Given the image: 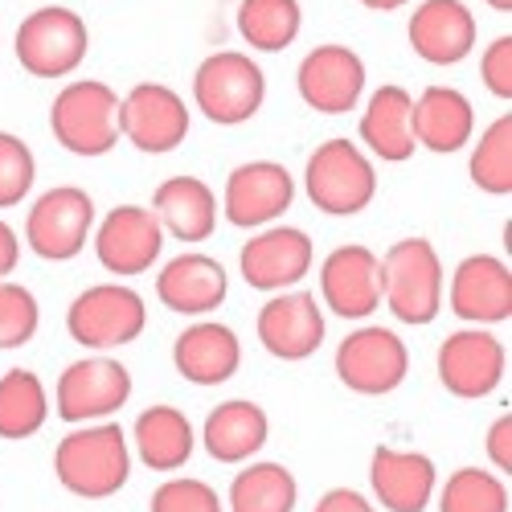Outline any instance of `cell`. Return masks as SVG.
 <instances>
[{"label": "cell", "instance_id": "30bf717a", "mask_svg": "<svg viewBox=\"0 0 512 512\" xmlns=\"http://www.w3.org/2000/svg\"><path fill=\"white\" fill-rule=\"evenodd\" d=\"M119 136L132 140L144 156L177 152L189 136V107L164 82H140L119 99Z\"/></svg>", "mask_w": 512, "mask_h": 512}, {"label": "cell", "instance_id": "603a6c76", "mask_svg": "<svg viewBox=\"0 0 512 512\" xmlns=\"http://www.w3.org/2000/svg\"><path fill=\"white\" fill-rule=\"evenodd\" d=\"M173 365L189 386H226L242 365V340L213 320L189 324L173 345Z\"/></svg>", "mask_w": 512, "mask_h": 512}, {"label": "cell", "instance_id": "3957f363", "mask_svg": "<svg viewBox=\"0 0 512 512\" xmlns=\"http://www.w3.org/2000/svg\"><path fill=\"white\" fill-rule=\"evenodd\" d=\"M50 132L74 156H107L119 136V95L99 78H82L50 103Z\"/></svg>", "mask_w": 512, "mask_h": 512}, {"label": "cell", "instance_id": "4dcf8cb0", "mask_svg": "<svg viewBox=\"0 0 512 512\" xmlns=\"http://www.w3.org/2000/svg\"><path fill=\"white\" fill-rule=\"evenodd\" d=\"M300 25H304L300 0H242L238 5V29L246 37V46L263 54L287 50L300 37Z\"/></svg>", "mask_w": 512, "mask_h": 512}, {"label": "cell", "instance_id": "cb8c5ba5", "mask_svg": "<svg viewBox=\"0 0 512 512\" xmlns=\"http://www.w3.org/2000/svg\"><path fill=\"white\" fill-rule=\"evenodd\" d=\"M410 123H414V144L431 148L435 156H451L472 140L476 111L472 99H463L455 87H426L410 107Z\"/></svg>", "mask_w": 512, "mask_h": 512}, {"label": "cell", "instance_id": "ba28073f", "mask_svg": "<svg viewBox=\"0 0 512 512\" xmlns=\"http://www.w3.org/2000/svg\"><path fill=\"white\" fill-rule=\"evenodd\" d=\"M410 373V349L394 328H353L336 349V377L340 386L361 398L394 394Z\"/></svg>", "mask_w": 512, "mask_h": 512}, {"label": "cell", "instance_id": "9c48e42d", "mask_svg": "<svg viewBox=\"0 0 512 512\" xmlns=\"http://www.w3.org/2000/svg\"><path fill=\"white\" fill-rule=\"evenodd\" d=\"M87 25L66 5H46L21 21L17 29V62L33 78H62L87 58Z\"/></svg>", "mask_w": 512, "mask_h": 512}, {"label": "cell", "instance_id": "1f68e13d", "mask_svg": "<svg viewBox=\"0 0 512 512\" xmlns=\"http://www.w3.org/2000/svg\"><path fill=\"white\" fill-rule=\"evenodd\" d=\"M467 173H472V185L484 189L488 197L512 193V115L508 111L500 119H492V127L480 136Z\"/></svg>", "mask_w": 512, "mask_h": 512}, {"label": "cell", "instance_id": "74e56055", "mask_svg": "<svg viewBox=\"0 0 512 512\" xmlns=\"http://www.w3.org/2000/svg\"><path fill=\"white\" fill-rule=\"evenodd\" d=\"M488 459H492V467H500L504 476L512 472V414L508 410L492 422V431H488Z\"/></svg>", "mask_w": 512, "mask_h": 512}, {"label": "cell", "instance_id": "4316f807", "mask_svg": "<svg viewBox=\"0 0 512 512\" xmlns=\"http://www.w3.org/2000/svg\"><path fill=\"white\" fill-rule=\"evenodd\" d=\"M410 107L414 99L402 87H377L373 99L365 103L361 115V140L377 160H390V164H406L414 156V123H410Z\"/></svg>", "mask_w": 512, "mask_h": 512}, {"label": "cell", "instance_id": "ffe728a7", "mask_svg": "<svg viewBox=\"0 0 512 512\" xmlns=\"http://www.w3.org/2000/svg\"><path fill=\"white\" fill-rule=\"evenodd\" d=\"M410 50L431 66H455L476 46V17L463 0H422L406 25Z\"/></svg>", "mask_w": 512, "mask_h": 512}, {"label": "cell", "instance_id": "484cf974", "mask_svg": "<svg viewBox=\"0 0 512 512\" xmlns=\"http://www.w3.org/2000/svg\"><path fill=\"white\" fill-rule=\"evenodd\" d=\"M152 213L181 242H205L218 230V197L201 177H168L152 193Z\"/></svg>", "mask_w": 512, "mask_h": 512}, {"label": "cell", "instance_id": "d4e9b609", "mask_svg": "<svg viewBox=\"0 0 512 512\" xmlns=\"http://www.w3.org/2000/svg\"><path fill=\"white\" fill-rule=\"evenodd\" d=\"M271 439V422H267V410L250 398H230L222 406H213L209 418H205V431H201V443L209 451V459L218 463H242V459H254Z\"/></svg>", "mask_w": 512, "mask_h": 512}, {"label": "cell", "instance_id": "2e32d148", "mask_svg": "<svg viewBox=\"0 0 512 512\" xmlns=\"http://www.w3.org/2000/svg\"><path fill=\"white\" fill-rule=\"evenodd\" d=\"M164 250V226L144 205H115L95 230V254L111 275H144Z\"/></svg>", "mask_w": 512, "mask_h": 512}, {"label": "cell", "instance_id": "f35d334b", "mask_svg": "<svg viewBox=\"0 0 512 512\" xmlns=\"http://www.w3.org/2000/svg\"><path fill=\"white\" fill-rule=\"evenodd\" d=\"M312 512H377V508L361 492H353V488H332V492H324L316 500Z\"/></svg>", "mask_w": 512, "mask_h": 512}, {"label": "cell", "instance_id": "83f0119b", "mask_svg": "<svg viewBox=\"0 0 512 512\" xmlns=\"http://www.w3.org/2000/svg\"><path fill=\"white\" fill-rule=\"evenodd\" d=\"M132 435L144 467H152V472H177V467L193 459V447H197L193 422L177 406H148L132 422Z\"/></svg>", "mask_w": 512, "mask_h": 512}, {"label": "cell", "instance_id": "e575fe53", "mask_svg": "<svg viewBox=\"0 0 512 512\" xmlns=\"http://www.w3.org/2000/svg\"><path fill=\"white\" fill-rule=\"evenodd\" d=\"M33 181H37V164L29 144L13 132H0V209L25 201Z\"/></svg>", "mask_w": 512, "mask_h": 512}, {"label": "cell", "instance_id": "8992f818", "mask_svg": "<svg viewBox=\"0 0 512 512\" xmlns=\"http://www.w3.org/2000/svg\"><path fill=\"white\" fill-rule=\"evenodd\" d=\"M144 328H148L144 295L132 287H119V283L87 287L66 312V332L82 349H95V353L132 345Z\"/></svg>", "mask_w": 512, "mask_h": 512}, {"label": "cell", "instance_id": "836d02e7", "mask_svg": "<svg viewBox=\"0 0 512 512\" xmlns=\"http://www.w3.org/2000/svg\"><path fill=\"white\" fill-rule=\"evenodd\" d=\"M41 312L33 291L13 283V279H0V349H21L37 336Z\"/></svg>", "mask_w": 512, "mask_h": 512}, {"label": "cell", "instance_id": "d590c367", "mask_svg": "<svg viewBox=\"0 0 512 512\" xmlns=\"http://www.w3.org/2000/svg\"><path fill=\"white\" fill-rule=\"evenodd\" d=\"M152 512H226L218 492L201 480H164L156 492H152Z\"/></svg>", "mask_w": 512, "mask_h": 512}, {"label": "cell", "instance_id": "52a82bcc", "mask_svg": "<svg viewBox=\"0 0 512 512\" xmlns=\"http://www.w3.org/2000/svg\"><path fill=\"white\" fill-rule=\"evenodd\" d=\"M95 230V201L87 189L78 185H58L46 189L33 205H29V218H25V238L29 250L46 263H70L82 254Z\"/></svg>", "mask_w": 512, "mask_h": 512}, {"label": "cell", "instance_id": "277c9868", "mask_svg": "<svg viewBox=\"0 0 512 512\" xmlns=\"http://www.w3.org/2000/svg\"><path fill=\"white\" fill-rule=\"evenodd\" d=\"M308 201L332 218H353L377 197V173L353 140H324L304 168Z\"/></svg>", "mask_w": 512, "mask_h": 512}, {"label": "cell", "instance_id": "ac0fdd59", "mask_svg": "<svg viewBox=\"0 0 512 512\" xmlns=\"http://www.w3.org/2000/svg\"><path fill=\"white\" fill-rule=\"evenodd\" d=\"M300 99L320 115H345L365 95V62L349 46H316L300 62Z\"/></svg>", "mask_w": 512, "mask_h": 512}, {"label": "cell", "instance_id": "d6a6232c", "mask_svg": "<svg viewBox=\"0 0 512 512\" xmlns=\"http://www.w3.org/2000/svg\"><path fill=\"white\" fill-rule=\"evenodd\" d=\"M439 512H508V488L484 467H459L439 492Z\"/></svg>", "mask_w": 512, "mask_h": 512}, {"label": "cell", "instance_id": "4fadbf2b", "mask_svg": "<svg viewBox=\"0 0 512 512\" xmlns=\"http://www.w3.org/2000/svg\"><path fill=\"white\" fill-rule=\"evenodd\" d=\"M291 201H295V177L275 160L238 164L226 177V193H222L226 222L238 230L271 226L275 218H283L291 209Z\"/></svg>", "mask_w": 512, "mask_h": 512}, {"label": "cell", "instance_id": "5bb4252c", "mask_svg": "<svg viewBox=\"0 0 512 512\" xmlns=\"http://www.w3.org/2000/svg\"><path fill=\"white\" fill-rule=\"evenodd\" d=\"M316 263V246L308 238V230L295 226H279V230H259L238 254V267L246 287L254 291H291Z\"/></svg>", "mask_w": 512, "mask_h": 512}, {"label": "cell", "instance_id": "f546056e", "mask_svg": "<svg viewBox=\"0 0 512 512\" xmlns=\"http://www.w3.org/2000/svg\"><path fill=\"white\" fill-rule=\"evenodd\" d=\"M300 488L283 463H246L230 484V512H295Z\"/></svg>", "mask_w": 512, "mask_h": 512}, {"label": "cell", "instance_id": "7c38bea8", "mask_svg": "<svg viewBox=\"0 0 512 512\" xmlns=\"http://www.w3.org/2000/svg\"><path fill=\"white\" fill-rule=\"evenodd\" d=\"M508 353L488 328H459L439 345V381L455 398H488L504 381Z\"/></svg>", "mask_w": 512, "mask_h": 512}, {"label": "cell", "instance_id": "b9f144b4", "mask_svg": "<svg viewBox=\"0 0 512 512\" xmlns=\"http://www.w3.org/2000/svg\"><path fill=\"white\" fill-rule=\"evenodd\" d=\"M488 5H492L496 13H508V9H512V0H488Z\"/></svg>", "mask_w": 512, "mask_h": 512}, {"label": "cell", "instance_id": "d6986e66", "mask_svg": "<svg viewBox=\"0 0 512 512\" xmlns=\"http://www.w3.org/2000/svg\"><path fill=\"white\" fill-rule=\"evenodd\" d=\"M451 312L463 324H508L512 320V271L496 254H467L451 275Z\"/></svg>", "mask_w": 512, "mask_h": 512}, {"label": "cell", "instance_id": "8fae6325", "mask_svg": "<svg viewBox=\"0 0 512 512\" xmlns=\"http://www.w3.org/2000/svg\"><path fill=\"white\" fill-rule=\"evenodd\" d=\"M127 398H132V373H127L123 361H111V357H87L66 365L54 390L58 418L70 426L103 422L115 410H123Z\"/></svg>", "mask_w": 512, "mask_h": 512}, {"label": "cell", "instance_id": "ab89813d", "mask_svg": "<svg viewBox=\"0 0 512 512\" xmlns=\"http://www.w3.org/2000/svg\"><path fill=\"white\" fill-rule=\"evenodd\" d=\"M17 263H21V242H17L13 226L0 222V279H9L17 271Z\"/></svg>", "mask_w": 512, "mask_h": 512}, {"label": "cell", "instance_id": "44dd1931", "mask_svg": "<svg viewBox=\"0 0 512 512\" xmlns=\"http://www.w3.org/2000/svg\"><path fill=\"white\" fill-rule=\"evenodd\" d=\"M230 275L218 259L209 254H177L173 263H164L156 275V295L168 312L181 316H209L213 308L226 304Z\"/></svg>", "mask_w": 512, "mask_h": 512}, {"label": "cell", "instance_id": "7a4b0ae2", "mask_svg": "<svg viewBox=\"0 0 512 512\" xmlns=\"http://www.w3.org/2000/svg\"><path fill=\"white\" fill-rule=\"evenodd\" d=\"M447 279L439 250L426 238H402L381 259V304H390L394 320L422 328L431 324L443 308Z\"/></svg>", "mask_w": 512, "mask_h": 512}, {"label": "cell", "instance_id": "60d3db41", "mask_svg": "<svg viewBox=\"0 0 512 512\" xmlns=\"http://www.w3.org/2000/svg\"><path fill=\"white\" fill-rule=\"evenodd\" d=\"M365 9H377V13H394V9H402L406 0H361Z\"/></svg>", "mask_w": 512, "mask_h": 512}, {"label": "cell", "instance_id": "9a60e30c", "mask_svg": "<svg viewBox=\"0 0 512 512\" xmlns=\"http://www.w3.org/2000/svg\"><path fill=\"white\" fill-rule=\"evenodd\" d=\"M320 295L340 320H369L381 308V259L361 246H336L320 267Z\"/></svg>", "mask_w": 512, "mask_h": 512}, {"label": "cell", "instance_id": "6da1fadb", "mask_svg": "<svg viewBox=\"0 0 512 512\" xmlns=\"http://www.w3.org/2000/svg\"><path fill=\"white\" fill-rule=\"evenodd\" d=\"M54 476L78 500H107L132 480V451L123 426H78L54 451Z\"/></svg>", "mask_w": 512, "mask_h": 512}, {"label": "cell", "instance_id": "f1b7e54d", "mask_svg": "<svg viewBox=\"0 0 512 512\" xmlns=\"http://www.w3.org/2000/svg\"><path fill=\"white\" fill-rule=\"evenodd\" d=\"M50 418L46 386L33 369H9L0 377V439L21 443L33 439Z\"/></svg>", "mask_w": 512, "mask_h": 512}, {"label": "cell", "instance_id": "e0dca14e", "mask_svg": "<svg viewBox=\"0 0 512 512\" xmlns=\"http://www.w3.org/2000/svg\"><path fill=\"white\" fill-rule=\"evenodd\" d=\"M254 328H259V345L275 361H308L324 345V312L308 291H275Z\"/></svg>", "mask_w": 512, "mask_h": 512}, {"label": "cell", "instance_id": "7402d4cb", "mask_svg": "<svg viewBox=\"0 0 512 512\" xmlns=\"http://www.w3.org/2000/svg\"><path fill=\"white\" fill-rule=\"evenodd\" d=\"M369 484L381 508L390 512H426L435 500V463L422 451L398 447H373L369 459Z\"/></svg>", "mask_w": 512, "mask_h": 512}, {"label": "cell", "instance_id": "8d00e7d4", "mask_svg": "<svg viewBox=\"0 0 512 512\" xmlns=\"http://www.w3.org/2000/svg\"><path fill=\"white\" fill-rule=\"evenodd\" d=\"M484 87L496 95V99H512V37H496L492 46L484 50Z\"/></svg>", "mask_w": 512, "mask_h": 512}, {"label": "cell", "instance_id": "5b68a950", "mask_svg": "<svg viewBox=\"0 0 512 512\" xmlns=\"http://www.w3.org/2000/svg\"><path fill=\"white\" fill-rule=\"evenodd\" d=\"M193 99L209 123L234 127V123H246V119L259 115V107L267 99V78L254 58L222 50V54H209L197 66Z\"/></svg>", "mask_w": 512, "mask_h": 512}]
</instances>
